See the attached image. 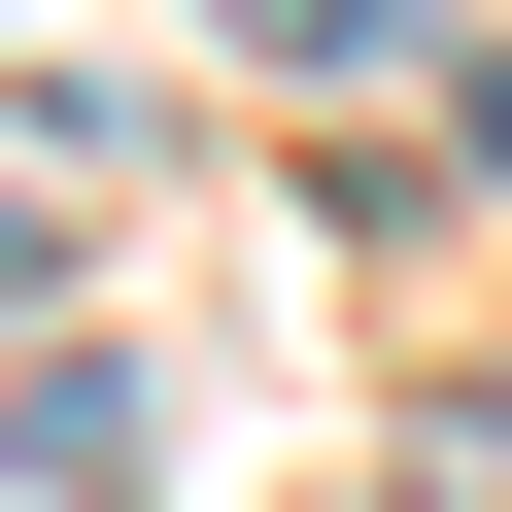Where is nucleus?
<instances>
[{
    "mask_svg": "<svg viewBox=\"0 0 512 512\" xmlns=\"http://www.w3.org/2000/svg\"><path fill=\"white\" fill-rule=\"evenodd\" d=\"M0 512H137V376H103V342L0 376Z\"/></svg>",
    "mask_w": 512,
    "mask_h": 512,
    "instance_id": "obj_1",
    "label": "nucleus"
},
{
    "mask_svg": "<svg viewBox=\"0 0 512 512\" xmlns=\"http://www.w3.org/2000/svg\"><path fill=\"white\" fill-rule=\"evenodd\" d=\"M239 35H308V69H376V35H410V0H239Z\"/></svg>",
    "mask_w": 512,
    "mask_h": 512,
    "instance_id": "obj_2",
    "label": "nucleus"
},
{
    "mask_svg": "<svg viewBox=\"0 0 512 512\" xmlns=\"http://www.w3.org/2000/svg\"><path fill=\"white\" fill-rule=\"evenodd\" d=\"M35 239H69V205H35V171H0V274H35Z\"/></svg>",
    "mask_w": 512,
    "mask_h": 512,
    "instance_id": "obj_3",
    "label": "nucleus"
},
{
    "mask_svg": "<svg viewBox=\"0 0 512 512\" xmlns=\"http://www.w3.org/2000/svg\"><path fill=\"white\" fill-rule=\"evenodd\" d=\"M478 171H512V69H478Z\"/></svg>",
    "mask_w": 512,
    "mask_h": 512,
    "instance_id": "obj_4",
    "label": "nucleus"
}]
</instances>
